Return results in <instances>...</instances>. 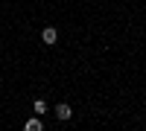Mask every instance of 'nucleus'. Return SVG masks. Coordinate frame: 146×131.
<instances>
[{
	"label": "nucleus",
	"instance_id": "nucleus-1",
	"mask_svg": "<svg viewBox=\"0 0 146 131\" xmlns=\"http://www.w3.org/2000/svg\"><path fill=\"white\" fill-rule=\"evenodd\" d=\"M53 114H56V120H58V122H67L70 117H73V108H70L67 102H58L56 108H53Z\"/></svg>",
	"mask_w": 146,
	"mask_h": 131
},
{
	"label": "nucleus",
	"instance_id": "nucleus-2",
	"mask_svg": "<svg viewBox=\"0 0 146 131\" xmlns=\"http://www.w3.org/2000/svg\"><path fill=\"white\" fill-rule=\"evenodd\" d=\"M41 41H44L47 47H53V44L58 41V32H56L53 26H44V29H41Z\"/></svg>",
	"mask_w": 146,
	"mask_h": 131
},
{
	"label": "nucleus",
	"instance_id": "nucleus-4",
	"mask_svg": "<svg viewBox=\"0 0 146 131\" xmlns=\"http://www.w3.org/2000/svg\"><path fill=\"white\" fill-rule=\"evenodd\" d=\"M32 111L38 114V117H44V114L50 111V108H47V102H44V99H35V102H32Z\"/></svg>",
	"mask_w": 146,
	"mask_h": 131
},
{
	"label": "nucleus",
	"instance_id": "nucleus-3",
	"mask_svg": "<svg viewBox=\"0 0 146 131\" xmlns=\"http://www.w3.org/2000/svg\"><path fill=\"white\" fill-rule=\"evenodd\" d=\"M23 128H27V131H41V128H44V120H41L38 114H35L32 120H27V122H23Z\"/></svg>",
	"mask_w": 146,
	"mask_h": 131
}]
</instances>
